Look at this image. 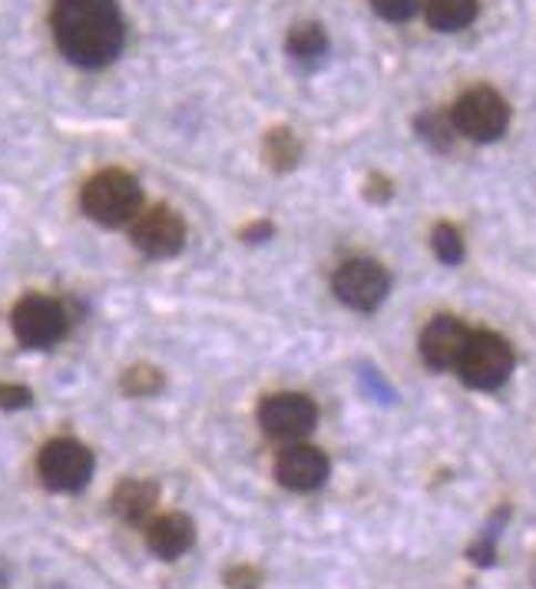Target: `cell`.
I'll return each mask as SVG.
<instances>
[{"label": "cell", "mask_w": 536, "mask_h": 589, "mask_svg": "<svg viewBox=\"0 0 536 589\" xmlns=\"http://www.w3.org/2000/svg\"><path fill=\"white\" fill-rule=\"evenodd\" d=\"M50 27L60 53L83 70L110 67L126 40L116 0H53Z\"/></svg>", "instance_id": "6da1fadb"}, {"label": "cell", "mask_w": 536, "mask_h": 589, "mask_svg": "<svg viewBox=\"0 0 536 589\" xmlns=\"http://www.w3.org/2000/svg\"><path fill=\"white\" fill-rule=\"evenodd\" d=\"M80 205L93 222L106 229H120V225H130L143 212V190L130 173L103 170L83 186Z\"/></svg>", "instance_id": "7a4b0ae2"}, {"label": "cell", "mask_w": 536, "mask_h": 589, "mask_svg": "<svg viewBox=\"0 0 536 589\" xmlns=\"http://www.w3.org/2000/svg\"><path fill=\"white\" fill-rule=\"evenodd\" d=\"M514 365H517L514 348L501 335L471 332V338L461 352V362H457V375L474 392H497L514 375Z\"/></svg>", "instance_id": "3957f363"}, {"label": "cell", "mask_w": 536, "mask_h": 589, "mask_svg": "<svg viewBox=\"0 0 536 589\" xmlns=\"http://www.w3.org/2000/svg\"><path fill=\"white\" fill-rule=\"evenodd\" d=\"M451 123L461 136L474 143H494L511 126V103L491 87H474L454 103Z\"/></svg>", "instance_id": "277c9868"}, {"label": "cell", "mask_w": 536, "mask_h": 589, "mask_svg": "<svg viewBox=\"0 0 536 589\" xmlns=\"http://www.w3.org/2000/svg\"><path fill=\"white\" fill-rule=\"evenodd\" d=\"M10 328H13V335L23 348L43 352V348H53L56 342H63V335L70 328V318H66V312L56 298L23 295L10 312Z\"/></svg>", "instance_id": "5b68a950"}, {"label": "cell", "mask_w": 536, "mask_h": 589, "mask_svg": "<svg viewBox=\"0 0 536 589\" xmlns=\"http://www.w3.org/2000/svg\"><path fill=\"white\" fill-rule=\"evenodd\" d=\"M37 474L47 490L53 494H76L93 477V454L73 437L50 440L37 457Z\"/></svg>", "instance_id": "8992f818"}, {"label": "cell", "mask_w": 536, "mask_h": 589, "mask_svg": "<svg viewBox=\"0 0 536 589\" xmlns=\"http://www.w3.org/2000/svg\"><path fill=\"white\" fill-rule=\"evenodd\" d=\"M331 288H334L338 302H344L348 308H354V312H374L388 298V292H391V275L374 258H351V262H344L334 272Z\"/></svg>", "instance_id": "52a82bcc"}, {"label": "cell", "mask_w": 536, "mask_h": 589, "mask_svg": "<svg viewBox=\"0 0 536 589\" xmlns=\"http://www.w3.org/2000/svg\"><path fill=\"white\" fill-rule=\"evenodd\" d=\"M259 424L266 427L271 440H301L315 430L318 424V407L311 397L295 392L271 394L259 407Z\"/></svg>", "instance_id": "ba28073f"}, {"label": "cell", "mask_w": 536, "mask_h": 589, "mask_svg": "<svg viewBox=\"0 0 536 589\" xmlns=\"http://www.w3.org/2000/svg\"><path fill=\"white\" fill-rule=\"evenodd\" d=\"M133 242L150 258H173L186 245V222L169 205H153L133 219Z\"/></svg>", "instance_id": "9c48e42d"}, {"label": "cell", "mask_w": 536, "mask_h": 589, "mask_svg": "<svg viewBox=\"0 0 536 589\" xmlns=\"http://www.w3.org/2000/svg\"><path fill=\"white\" fill-rule=\"evenodd\" d=\"M328 470H331L328 457L308 444H291L275 460V480L288 490H298V494L318 490L328 480Z\"/></svg>", "instance_id": "30bf717a"}, {"label": "cell", "mask_w": 536, "mask_h": 589, "mask_svg": "<svg viewBox=\"0 0 536 589\" xmlns=\"http://www.w3.org/2000/svg\"><path fill=\"white\" fill-rule=\"evenodd\" d=\"M467 338H471V332L464 328L461 318H454V315L434 318V322L421 332V358H424V365L434 368V372L457 368Z\"/></svg>", "instance_id": "8fae6325"}, {"label": "cell", "mask_w": 536, "mask_h": 589, "mask_svg": "<svg viewBox=\"0 0 536 589\" xmlns=\"http://www.w3.org/2000/svg\"><path fill=\"white\" fill-rule=\"evenodd\" d=\"M193 544H196V527L186 514H163L146 524V547L166 563L189 554Z\"/></svg>", "instance_id": "7c38bea8"}, {"label": "cell", "mask_w": 536, "mask_h": 589, "mask_svg": "<svg viewBox=\"0 0 536 589\" xmlns=\"http://www.w3.org/2000/svg\"><path fill=\"white\" fill-rule=\"evenodd\" d=\"M156 504H159V487L150 480H133V477L123 480L110 497L113 514L126 524H150Z\"/></svg>", "instance_id": "4fadbf2b"}, {"label": "cell", "mask_w": 536, "mask_h": 589, "mask_svg": "<svg viewBox=\"0 0 536 589\" xmlns=\"http://www.w3.org/2000/svg\"><path fill=\"white\" fill-rule=\"evenodd\" d=\"M477 0H424V17L441 33H457L477 20Z\"/></svg>", "instance_id": "5bb4252c"}, {"label": "cell", "mask_w": 536, "mask_h": 589, "mask_svg": "<svg viewBox=\"0 0 536 589\" xmlns=\"http://www.w3.org/2000/svg\"><path fill=\"white\" fill-rule=\"evenodd\" d=\"M285 50L298 63H315L328 53V33H324L321 23H298V27L288 30Z\"/></svg>", "instance_id": "9a60e30c"}, {"label": "cell", "mask_w": 536, "mask_h": 589, "mask_svg": "<svg viewBox=\"0 0 536 589\" xmlns=\"http://www.w3.org/2000/svg\"><path fill=\"white\" fill-rule=\"evenodd\" d=\"M262 156L275 173H291L301 160V140L288 126H275L266 136Z\"/></svg>", "instance_id": "2e32d148"}, {"label": "cell", "mask_w": 536, "mask_h": 589, "mask_svg": "<svg viewBox=\"0 0 536 589\" xmlns=\"http://www.w3.org/2000/svg\"><path fill=\"white\" fill-rule=\"evenodd\" d=\"M507 520H511V510L501 507L497 517H491V524L484 527V534L471 544L467 557H471L477 567H494V563H497V540H501V530L507 527Z\"/></svg>", "instance_id": "e0dca14e"}, {"label": "cell", "mask_w": 536, "mask_h": 589, "mask_svg": "<svg viewBox=\"0 0 536 589\" xmlns=\"http://www.w3.org/2000/svg\"><path fill=\"white\" fill-rule=\"evenodd\" d=\"M414 130L421 133V140L434 150H451L454 146V123L451 116H441V113H424L414 120Z\"/></svg>", "instance_id": "ac0fdd59"}, {"label": "cell", "mask_w": 536, "mask_h": 589, "mask_svg": "<svg viewBox=\"0 0 536 589\" xmlns=\"http://www.w3.org/2000/svg\"><path fill=\"white\" fill-rule=\"evenodd\" d=\"M431 245H434V255L444 262V265H461L464 262V235L451 225V222H441L431 235Z\"/></svg>", "instance_id": "d6986e66"}, {"label": "cell", "mask_w": 536, "mask_h": 589, "mask_svg": "<svg viewBox=\"0 0 536 589\" xmlns=\"http://www.w3.org/2000/svg\"><path fill=\"white\" fill-rule=\"evenodd\" d=\"M123 392L130 397H150L163 392V372L153 365H136L123 375Z\"/></svg>", "instance_id": "ffe728a7"}, {"label": "cell", "mask_w": 536, "mask_h": 589, "mask_svg": "<svg viewBox=\"0 0 536 589\" xmlns=\"http://www.w3.org/2000/svg\"><path fill=\"white\" fill-rule=\"evenodd\" d=\"M371 7L388 23H408L421 10V0H371Z\"/></svg>", "instance_id": "44dd1931"}, {"label": "cell", "mask_w": 536, "mask_h": 589, "mask_svg": "<svg viewBox=\"0 0 536 589\" xmlns=\"http://www.w3.org/2000/svg\"><path fill=\"white\" fill-rule=\"evenodd\" d=\"M223 580H226V589H262V573L256 567H249V563L226 570Z\"/></svg>", "instance_id": "7402d4cb"}, {"label": "cell", "mask_w": 536, "mask_h": 589, "mask_svg": "<svg viewBox=\"0 0 536 589\" xmlns=\"http://www.w3.org/2000/svg\"><path fill=\"white\" fill-rule=\"evenodd\" d=\"M33 404V394L23 385H0V407L3 410H23Z\"/></svg>", "instance_id": "603a6c76"}, {"label": "cell", "mask_w": 536, "mask_h": 589, "mask_svg": "<svg viewBox=\"0 0 536 589\" xmlns=\"http://www.w3.org/2000/svg\"><path fill=\"white\" fill-rule=\"evenodd\" d=\"M361 385H364L368 392L374 394V397H378L381 404H391V400H394V392H391V388H388V385H384V382L378 378V372H371V368H364V372H361Z\"/></svg>", "instance_id": "cb8c5ba5"}, {"label": "cell", "mask_w": 536, "mask_h": 589, "mask_svg": "<svg viewBox=\"0 0 536 589\" xmlns=\"http://www.w3.org/2000/svg\"><path fill=\"white\" fill-rule=\"evenodd\" d=\"M364 196L374 199V202H388V199H391V183H388V180H381V176H371V180H368Z\"/></svg>", "instance_id": "d4e9b609"}, {"label": "cell", "mask_w": 536, "mask_h": 589, "mask_svg": "<svg viewBox=\"0 0 536 589\" xmlns=\"http://www.w3.org/2000/svg\"><path fill=\"white\" fill-rule=\"evenodd\" d=\"M271 232H275V229H271V222L262 219V222H252V225L243 232V238H246V242H262V238H268Z\"/></svg>", "instance_id": "484cf974"}]
</instances>
